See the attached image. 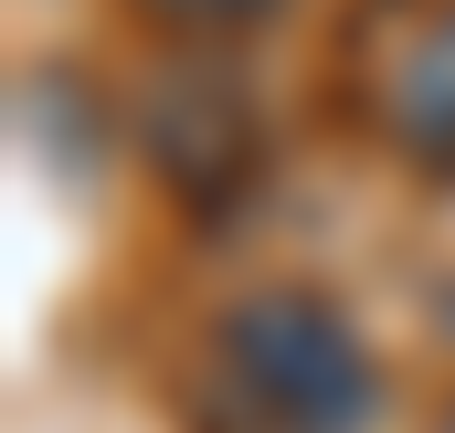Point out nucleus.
<instances>
[{"mask_svg": "<svg viewBox=\"0 0 455 433\" xmlns=\"http://www.w3.org/2000/svg\"><path fill=\"white\" fill-rule=\"evenodd\" d=\"M212 381L243 433H360L381 402V370L360 349L339 296L318 286H254L212 327Z\"/></svg>", "mask_w": 455, "mask_h": 433, "instance_id": "nucleus-1", "label": "nucleus"}, {"mask_svg": "<svg viewBox=\"0 0 455 433\" xmlns=\"http://www.w3.org/2000/svg\"><path fill=\"white\" fill-rule=\"evenodd\" d=\"M371 127L424 180H455V0H392L371 11Z\"/></svg>", "mask_w": 455, "mask_h": 433, "instance_id": "nucleus-2", "label": "nucleus"}, {"mask_svg": "<svg viewBox=\"0 0 455 433\" xmlns=\"http://www.w3.org/2000/svg\"><path fill=\"white\" fill-rule=\"evenodd\" d=\"M138 11H159V21H191V32H223V21H265L275 0H138Z\"/></svg>", "mask_w": 455, "mask_h": 433, "instance_id": "nucleus-3", "label": "nucleus"}, {"mask_svg": "<svg viewBox=\"0 0 455 433\" xmlns=\"http://www.w3.org/2000/svg\"><path fill=\"white\" fill-rule=\"evenodd\" d=\"M445 338H455V286H445Z\"/></svg>", "mask_w": 455, "mask_h": 433, "instance_id": "nucleus-4", "label": "nucleus"}, {"mask_svg": "<svg viewBox=\"0 0 455 433\" xmlns=\"http://www.w3.org/2000/svg\"><path fill=\"white\" fill-rule=\"evenodd\" d=\"M435 433H455V413H445V423H435Z\"/></svg>", "mask_w": 455, "mask_h": 433, "instance_id": "nucleus-5", "label": "nucleus"}]
</instances>
